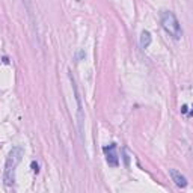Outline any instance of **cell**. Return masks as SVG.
<instances>
[{
    "instance_id": "cell-6",
    "label": "cell",
    "mask_w": 193,
    "mask_h": 193,
    "mask_svg": "<svg viewBox=\"0 0 193 193\" xmlns=\"http://www.w3.org/2000/svg\"><path fill=\"white\" fill-rule=\"evenodd\" d=\"M151 41H152L151 33H149L148 30H143L142 35H140V47H142V48H148V47L151 46Z\"/></svg>"
},
{
    "instance_id": "cell-9",
    "label": "cell",
    "mask_w": 193,
    "mask_h": 193,
    "mask_svg": "<svg viewBox=\"0 0 193 193\" xmlns=\"http://www.w3.org/2000/svg\"><path fill=\"white\" fill-rule=\"evenodd\" d=\"M187 109H189V107H187V106H182L181 112H182V113H187Z\"/></svg>"
},
{
    "instance_id": "cell-8",
    "label": "cell",
    "mask_w": 193,
    "mask_h": 193,
    "mask_svg": "<svg viewBox=\"0 0 193 193\" xmlns=\"http://www.w3.org/2000/svg\"><path fill=\"white\" fill-rule=\"evenodd\" d=\"M124 159H125V164L128 166V156H127V149L124 148Z\"/></svg>"
},
{
    "instance_id": "cell-2",
    "label": "cell",
    "mask_w": 193,
    "mask_h": 193,
    "mask_svg": "<svg viewBox=\"0 0 193 193\" xmlns=\"http://www.w3.org/2000/svg\"><path fill=\"white\" fill-rule=\"evenodd\" d=\"M160 20H161V26H163V29L169 33V36H172L173 39H181L182 29H181V26H180L178 18L175 17V14H173V12L163 11V12H161Z\"/></svg>"
},
{
    "instance_id": "cell-7",
    "label": "cell",
    "mask_w": 193,
    "mask_h": 193,
    "mask_svg": "<svg viewBox=\"0 0 193 193\" xmlns=\"http://www.w3.org/2000/svg\"><path fill=\"white\" fill-rule=\"evenodd\" d=\"M32 169H33L35 173H38V172H39V166H38V163H36V161H32Z\"/></svg>"
},
{
    "instance_id": "cell-1",
    "label": "cell",
    "mask_w": 193,
    "mask_h": 193,
    "mask_svg": "<svg viewBox=\"0 0 193 193\" xmlns=\"http://www.w3.org/2000/svg\"><path fill=\"white\" fill-rule=\"evenodd\" d=\"M23 148L21 147H14L9 151L8 157H6V161H5V172H3V181H5V186H12L14 181H15V170H17V166L20 164V161L23 159Z\"/></svg>"
},
{
    "instance_id": "cell-5",
    "label": "cell",
    "mask_w": 193,
    "mask_h": 193,
    "mask_svg": "<svg viewBox=\"0 0 193 193\" xmlns=\"http://www.w3.org/2000/svg\"><path fill=\"white\" fill-rule=\"evenodd\" d=\"M169 175H170V178H172V181L175 182L178 187H181V189H184L186 186H187V178L182 175L180 170H177V169H169Z\"/></svg>"
},
{
    "instance_id": "cell-3",
    "label": "cell",
    "mask_w": 193,
    "mask_h": 193,
    "mask_svg": "<svg viewBox=\"0 0 193 193\" xmlns=\"http://www.w3.org/2000/svg\"><path fill=\"white\" fill-rule=\"evenodd\" d=\"M103 151L106 154V161L109 163V166L116 168L119 164V157H118V152H116V143H110L109 147H104Z\"/></svg>"
},
{
    "instance_id": "cell-4",
    "label": "cell",
    "mask_w": 193,
    "mask_h": 193,
    "mask_svg": "<svg viewBox=\"0 0 193 193\" xmlns=\"http://www.w3.org/2000/svg\"><path fill=\"white\" fill-rule=\"evenodd\" d=\"M69 80H71V83H72V89H74V94H76V100H77V110H79V131L80 134H81V131H83V109H81V103H80V95H79V91H77V86H76V81L72 79V76H71V72H69Z\"/></svg>"
}]
</instances>
